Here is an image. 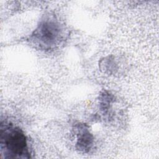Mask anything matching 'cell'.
I'll use <instances>...</instances> for the list:
<instances>
[{
    "label": "cell",
    "instance_id": "6da1fadb",
    "mask_svg": "<svg viewBox=\"0 0 159 159\" xmlns=\"http://www.w3.org/2000/svg\"><path fill=\"white\" fill-rule=\"evenodd\" d=\"M1 158H28L30 153L27 139L18 127L1 124L0 134Z\"/></svg>",
    "mask_w": 159,
    "mask_h": 159
},
{
    "label": "cell",
    "instance_id": "7a4b0ae2",
    "mask_svg": "<svg viewBox=\"0 0 159 159\" xmlns=\"http://www.w3.org/2000/svg\"><path fill=\"white\" fill-rule=\"evenodd\" d=\"M60 34V29L55 22L45 21L40 24L35 32V38L43 45L55 43Z\"/></svg>",
    "mask_w": 159,
    "mask_h": 159
},
{
    "label": "cell",
    "instance_id": "3957f363",
    "mask_svg": "<svg viewBox=\"0 0 159 159\" xmlns=\"http://www.w3.org/2000/svg\"><path fill=\"white\" fill-rule=\"evenodd\" d=\"M79 134L76 143L77 148L80 151L87 152L91 149L93 145V136L86 128L83 129Z\"/></svg>",
    "mask_w": 159,
    "mask_h": 159
}]
</instances>
